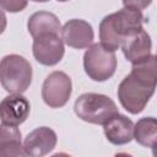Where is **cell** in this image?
Here are the masks:
<instances>
[{
    "mask_svg": "<svg viewBox=\"0 0 157 157\" xmlns=\"http://www.w3.org/2000/svg\"><path fill=\"white\" fill-rule=\"evenodd\" d=\"M155 90V85L130 72L119 83L118 98L125 110L131 114H139L145 109Z\"/></svg>",
    "mask_w": 157,
    "mask_h": 157,
    "instance_id": "4",
    "label": "cell"
},
{
    "mask_svg": "<svg viewBox=\"0 0 157 157\" xmlns=\"http://www.w3.org/2000/svg\"><path fill=\"white\" fill-rule=\"evenodd\" d=\"M83 69L91 80L105 81L115 72L117 56L114 52L104 48L101 43H94L83 55Z\"/></svg>",
    "mask_w": 157,
    "mask_h": 157,
    "instance_id": "5",
    "label": "cell"
},
{
    "mask_svg": "<svg viewBox=\"0 0 157 157\" xmlns=\"http://www.w3.org/2000/svg\"><path fill=\"white\" fill-rule=\"evenodd\" d=\"M131 74L137 75L150 83L157 86V55H150L148 58L132 64Z\"/></svg>",
    "mask_w": 157,
    "mask_h": 157,
    "instance_id": "16",
    "label": "cell"
},
{
    "mask_svg": "<svg viewBox=\"0 0 157 157\" xmlns=\"http://www.w3.org/2000/svg\"><path fill=\"white\" fill-rule=\"evenodd\" d=\"M29 109V102L22 94L6 96L0 104L1 125L18 126L28 118Z\"/></svg>",
    "mask_w": 157,
    "mask_h": 157,
    "instance_id": "9",
    "label": "cell"
},
{
    "mask_svg": "<svg viewBox=\"0 0 157 157\" xmlns=\"http://www.w3.org/2000/svg\"><path fill=\"white\" fill-rule=\"evenodd\" d=\"M135 124L123 114L114 115L103 125L104 135L113 145H125L134 139Z\"/></svg>",
    "mask_w": 157,
    "mask_h": 157,
    "instance_id": "12",
    "label": "cell"
},
{
    "mask_svg": "<svg viewBox=\"0 0 157 157\" xmlns=\"http://www.w3.org/2000/svg\"><path fill=\"white\" fill-rule=\"evenodd\" d=\"M61 38L64 43L75 49H85L92 45L94 33L92 26L80 18L69 20L61 28Z\"/></svg>",
    "mask_w": 157,
    "mask_h": 157,
    "instance_id": "8",
    "label": "cell"
},
{
    "mask_svg": "<svg viewBox=\"0 0 157 157\" xmlns=\"http://www.w3.org/2000/svg\"><path fill=\"white\" fill-rule=\"evenodd\" d=\"M27 28L29 34L33 38H37L42 34L61 33V25L56 15L49 11H37L32 13L27 21Z\"/></svg>",
    "mask_w": 157,
    "mask_h": 157,
    "instance_id": "13",
    "label": "cell"
},
{
    "mask_svg": "<svg viewBox=\"0 0 157 157\" xmlns=\"http://www.w3.org/2000/svg\"><path fill=\"white\" fill-rule=\"evenodd\" d=\"M0 157H28L25 147L21 145V131L17 126L1 125Z\"/></svg>",
    "mask_w": 157,
    "mask_h": 157,
    "instance_id": "14",
    "label": "cell"
},
{
    "mask_svg": "<svg viewBox=\"0 0 157 157\" xmlns=\"http://www.w3.org/2000/svg\"><path fill=\"white\" fill-rule=\"evenodd\" d=\"M134 139L145 147H153L157 144V118L145 117L137 120L134 128Z\"/></svg>",
    "mask_w": 157,
    "mask_h": 157,
    "instance_id": "15",
    "label": "cell"
},
{
    "mask_svg": "<svg viewBox=\"0 0 157 157\" xmlns=\"http://www.w3.org/2000/svg\"><path fill=\"white\" fill-rule=\"evenodd\" d=\"M145 17L142 11L124 6L121 10L105 16L99 23V39L101 44L115 52L120 48L123 39L134 31H137L142 27Z\"/></svg>",
    "mask_w": 157,
    "mask_h": 157,
    "instance_id": "1",
    "label": "cell"
},
{
    "mask_svg": "<svg viewBox=\"0 0 157 157\" xmlns=\"http://www.w3.org/2000/svg\"><path fill=\"white\" fill-rule=\"evenodd\" d=\"M56 141L58 137L53 129L39 126L26 136L23 147L29 157H43L54 150Z\"/></svg>",
    "mask_w": 157,
    "mask_h": 157,
    "instance_id": "11",
    "label": "cell"
},
{
    "mask_svg": "<svg viewBox=\"0 0 157 157\" xmlns=\"http://www.w3.org/2000/svg\"><path fill=\"white\" fill-rule=\"evenodd\" d=\"M120 48L126 60L131 64H136L151 55V37L144 28H140L128 34L123 39Z\"/></svg>",
    "mask_w": 157,
    "mask_h": 157,
    "instance_id": "10",
    "label": "cell"
},
{
    "mask_svg": "<svg viewBox=\"0 0 157 157\" xmlns=\"http://www.w3.org/2000/svg\"><path fill=\"white\" fill-rule=\"evenodd\" d=\"M32 66L29 61L18 54H10L1 59L0 81L10 94H22L32 82Z\"/></svg>",
    "mask_w": 157,
    "mask_h": 157,
    "instance_id": "2",
    "label": "cell"
},
{
    "mask_svg": "<svg viewBox=\"0 0 157 157\" xmlns=\"http://www.w3.org/2000/svg\"><path fill=\"white\" fill-rule=\"evenodd\" d=\"M152 155H153V157H157V144L152 147Z\"/></svg>",
    "mask_w": 157,
    "mask_h": 157,
    "instance_id": "21",
    "label": "cell"
},
{
    "mask_svg": "<svg viewBox=\"0 0 157 157\" xmlns=\"http://www.w3.org/2000/svg\"><path fill=\"white\" fill-rule=\"evenodd\" d=\"M74 110L81 120L99 125L118 114V107L110 97L93 92L81 94L75 101Z\"/></svg>",
    "mask_w": 157,
    "mask_h": 157,
    "instance_id": "3",
    "label": "cell"
},
{
    "mask_svg": "<svg viewBox=\"0 0 157 157\" xmlns=\"http://www.w3.org/2000/svg\"><path fill=\"white\" fill-rule=\"evenodd\" d=\"M114 157H132V156L129 155V153H125V152H119V153H117Z\"/></svg>",
    "mask_w": 157,
    "mask_h": 157,
    "instance_id": "20",
    "label": "cell"
},
{
    "mask_svg": "<svg viewBox=\"0 0 157 157\" xmlns=\"http://www.w3.org/2000/svg\"><path fill=\"white\" fill-rule=\"evenodd\" d=\"M50 157H72V156H70V155H67L65 152H58V153H55V155H53Z\"/></svg>",
    "mask_w": 157,
    "mask_h": 157,
    "instance_id": "19",
    "label": "cell"
},
{
    "mask_svg": "<svg viewBox=\"0 0 157 157\" xmlns=\"http://www.w3.org/2000/svg\"><path fill=\"white\" fill-rule=\"evenodd\" d=\"M148 5H151V1H142V0H130V1H123V6H130L134 9H137L140 11H142L145 7H147Z\"/></svg>",
    "mask_w": 157,
    "mask_h": 157,
    "instance_id": "18",
    "label": "cell"
},
{
    "mask_svg": "<svg viewBox=\"0 0 157 157\" xmlns=\"http://www.w3.org/2000/svg\"><path fill=\"white\" fill-rule=\"evenodd\" d=\"M0 6L10 12H18L22 11L27 6V1H18V0H4L0 1Z\"/></svg>",
    "mask_w": 157,
    "mask_h": 157,
    "instance_id": "17",
    "label": "cell"
},
{
    "mask_svg": "<svg viewBox=\"0 0 157 157\" xmlns=\"http://www.w3.org/2000/svg\"><path fill=\"white\" fill-rule=\"evenodd\" d=\"M32 52L34 59L45 66H54L64 56V40L59 34L48 33L33 39Z\"/></svg>",
    "mask_w": 157,
    "mask_h": 157,
    "instance_id": "7",
    "label": "cell"
},
{
    "mask_svg": "<svg viewBox=\"0 0 157 157\" xmlns=\"http://www.w3.org/2000/svg\"><path fill=\"white\" fill-rule=\"evenodd\" d=\"M72 92L71 78L64 71L50 72L42 85V98L50 108L64 107Z\"/></svg>",
    "mask_w": 157,
    "mask_h": 157,
    "instance_id": "6",
    "label": "cell"
}]
</instances>
